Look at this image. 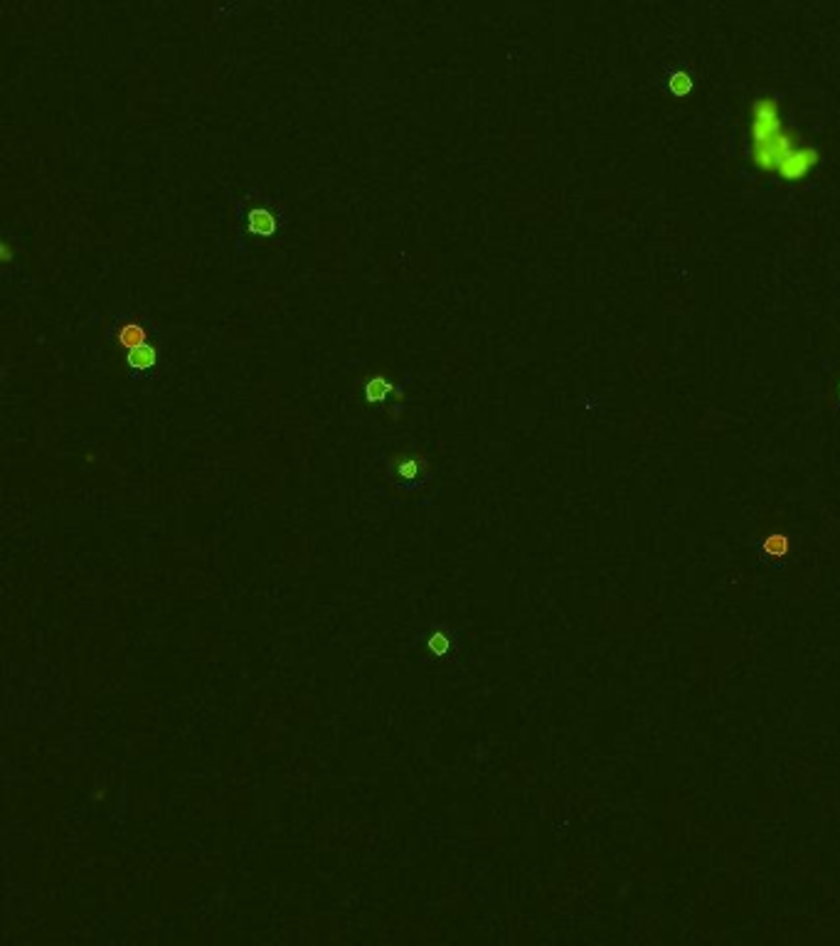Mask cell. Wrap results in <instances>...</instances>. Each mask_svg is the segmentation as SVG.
Returning a JSON list of instances; mask_svg holds the SVG:
<instances>
[{
	"label": "cell",
	"mask_w": 840,
	"mask_h": 946,
	"mask_svg": "<svg viewBox=\"0 0 840 946\" xmlns=\"http://www.w3.org/2000/svg\"><path fill=\"white\" fill-rule=\"evenodd\" d=\"M761 547H764V552L771 554V557H784V554L789 552V538H786L784 533H774L761 542Z\"/></svg>",
	"instance_id": "cell-5"
},
{
	"label": "cell",
	"mask_w": 840,
	"mask_h": 946,
	"mask_svg": "<svg viewBox=\"0 0 840 946\" xmlns=\"http://www.w3.org/2000/svg\"><path fill=\"white\" fill-rule=\"evenodd\" d=\"M158 363V350L153 345H138V347H133V350H128V365H131L133 370H138V373H143V370H151L153 365Z\"/></svg>",
	"instance_id": "cell-3"
},
{
	"label": "cell",
	"mask_w": 840,
	"mask_h": 946,
	"mask_svg": "<svg viewBox=\"0 0 840 946\" xmlns=\"http://www.w3.org/2000/svg\"><path fill=\"white\" fill-rule=\"evenodd\" d=\"M116 342H119L121 347H126V350H133V347H138V345H146L148 342L146 328L136 321L124 323V326L119 328V333H116Z\"/></svg>",
	"instance_id": "cell-2"
},
{
	"label": "cell",
	"mask_w": 840,
	"mask_h": 946,
	"mask_svg": "<svg viewBox=\"0 0 840 946\" xmlns=\"http://www.w3.org/2000/svg\"><path fill=\"white\" fill-rule=\"evenodd\" d=\"M752 158L761 171L779 173L784 180H804L818 163V151L796 146L784 131L779 104L759 99L752 106Z\"/></svg>",
	"instance_id": "cell-1"
},
{
	"label": "cell",
	"mask_w": 840,
	"mask_h": 946,
	"mask_svg": "<svg viewBox=\"0 0 840 946\" xmlns=\"http://www.w3.org/2000/svg\"><path fill=\"white\" fill-rule=\"evenodd\" d=\"M838 392H840V387H838Z\"/></svg>",
	"instance_id": "cell-8"
},
{
	"label": "cell",
	"mask_w": 840,
	"mask_h": 946,
	"mask_svg": "<svg viewBox=\"0 0 840 946\" xmlns=\"http://www.w3.org/2000/svg\"><path fill=\"white\" fill-rule=\"evenodd\" d=\"M690 89H693V81H690V76L688 74H673V79H670V91H673L675 96H685V94H690Z\"/></svg>",
	"instance_id": "cell-7"
},
{
	"label": "cell",
	"mask_w": 840,
	"mask_h": 946,
	"mask_svg": "<svg viewBox=\"0 0 840 946\" xmlns=\"http://www.w3.org/2000/svg\"><path fill=\"white\" fill-rule=\"evenodd\" d=\"M249 229L259 236H272L276 232V217L269 210H254L249 215Z\"/></svg>",
	"instance_id": "cell-4"
},
{
	"label": "cell",
	"mask_w": 840,
	"mask_h": 946,
	"mask_svg": "<svg viewBox=\"0 0 840 946\" xmlns=\"http://www.w3.org/2000/svg\"><path fill=\"white\" fill-rule=\"evenodd\" d=\"M389 389H392V385H389L387 380H382V378L370 380V385H368V399H373V402H380V399L387 397Z\"/></svg>",
	"instance_id": "cell-6"
}]
</instances>
